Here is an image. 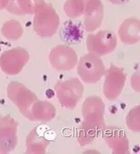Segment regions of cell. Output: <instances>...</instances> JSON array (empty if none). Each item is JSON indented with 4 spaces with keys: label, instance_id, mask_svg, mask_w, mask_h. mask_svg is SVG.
Returning a JSON list of instances; mask_svg holds the SVG:
<instances>
[{
    "label": "cell",
    "instance_id": "obj_1",
    "mask_svg": "<svg viewBox=\"0 0 140 154\" xmlns=\"http://www.w3.org/2000/svg\"><path fill=\"white\" fill-rule=\"evenodd\" d=\"M33 24L36 33L41 37H53L59 26V15L50 3L45 2L36 5Z\"/></svg>",
    "mask_w": 140,
    "mask_h": 154
},
{
    "label": "cell",
    "instance_id": "obj_2",
    "mask_svg": "<svg viewBox=\"0 0 140 154\" xmlns=\"http://www.w3.org/2000/svg\"><path fill=\"white\" fill-rule=\"evenodd\" d=\"M106 69L100 56L89 54L80 58L78 64V74L86 83H96L105 75Z\"/></svg>",
    "mask_w": 140,
    "mask_h": 154
},
{
    "label": "cell",
    "instance_id": "obj_3",
    "mask_svg": "<svg viewBox=\"0 0 140 154\" xmlns=\"http://www.w3.org/2000/svg\"><path fill=\"white\" fill-rule=\"evenodd\" d=\"M55 89L61 105L66 109H75L83 97V85L78 78L59 82Z\"/></svg>",
    "mask_w": 140,
    "mask_h": 154
},
{
    "label": "cell",
    "instance_id": "obj_4",
    "mask_svg": "<svg viewBox=\"0 0 140 154\" xmlns=\"http://www.w3.org/2000/svg\"><path fill=\"white\" fill-rule=\"evenodd\" d=\"M117 45V37L110 30H102L95 34H90L86 40L88 52L99 56L112 54L115 50Z\"/></svg>",
    "mask_w": 140,
    "mask_h": 154
},
{
    "label": "cell",
    "instance_id": "obj_5",
    "mask_svg": "<svg viewBox=\"0 0 140 154\" xmlns=\"http://www.w3.org/2000/svg\"><path fill=\"white\" fill-rule=\"evenodd\" d=\"M8 96L20 109V112L29 119L31 109L38 99L26 87L18 82H11L8 86Z\"/></svg>",
    "mask_w": 140,
    "mask_h": 154
},
{
    "label": "cell",
    "instance_id": "obj_6",
    "mask_svg": "<svg viewBox=\"0 0 140 154\" xmlns=\"http://www.w3.org/2000/svg\"><path fill=\"white\" fill-rule=\"evenodd\" d=\"M29 60L28 51L23 48H15L2 53L0 56V68L6 75H18Z\"/></svg>",
    "mask_w": 140,
    "mask_h": 154
},
{
    "label": "cell",
    "instance_id": "obj_7",
    "mask_svg": "<svg viewBox=\"0 0 140 154\" xmlns=\"http://www.w3.org/2000/svg\"><path fill=\"white\" fill-rule=\"evenodd\" d=\"M78 55L71 47L59 45L50 51L49 61L51 66L58 71H69L78 64Z\"/></svg>",
    "mask_w": 140,
    "mask_h": 154
},
{
    "label": "cell",
    "instance_id": "obj_8",
    "mask_svg": "<svg viewBox=\"0 0 140 154\" xmlns=\"http://www.w3.org/2000/svg\"><path fill=\"white\" fill-rule=\"evenodd\" d=\"M105 105L100 98L96 97L86 99L83 106V114L85 121L83 126L90 129H103Z\"/></svg>",
    "mask_w": 140,
    "mask_h": 154
},
{
    "label": "cell",
    "instance_id": "obj_9",
    "mask_svg": "<svg viewBox=\"0 0 140 154\" xmlns=\"http://www.w3.org/2000/svg\"><path fill=\"white\" fill-rule=\"evenodd\" d=\"M105 74L104 94L108 100H115L123 90L126 80V74L123 69L115 65H111Z\"/></svg>",
    "mask_w": 140,
    "mask_h": 154
},
{
    "label": "cell",
    "instance_id": "obj_10",
    "mask_svg": "<svg viewBox=\"0 0 140 154\" xmlns=\"http://www.w3.org/2000/svg\"><path fill=\"white\" fill-rule=\"evenodd\" d=\"M18 123L10 118H0V153H10L15 148L18 142L17 128Z\"/></svg>",
    "mask_w": 140,
    "mask_h": 154
},
{
    "label": "cell",
    "instance_id": "obj_11",
    "mask_svg": "<svg viewBox=\"0 0 140 154\" xmlns=\"http://www.w3.org/2000/svg\"><path fill=\"white\" fill-rule=\"evenodd\" d=\"M84 27L93 32L101 26L104 18V7L101 0H87L84 13Z\"/></svg>",
    "mask_w": 140,
    "mask_h": 154
},
{
    "label": "cell",
    "instance_id": "obj_12",
    "mask_svg": "<svg viewBox=\"0 0 140 154\" xmlns=\"http://www.w3.org/2000/svg\"><path fill=\"white\" fill-rule=\"evenodd\" d=\"M140 21L131 18L126 19L119 27L118 35L121 41L126 45H134L140 40Z\"/></svg>",
    "mask_w": 140,
    "mask_h": 154
},
{
    "label": "cell",
    "instance_id": "obj_13",
    "mask_svg": "<svg viewBox=\"0 0 140 154\" xmlns=\"http://www.w3.org/2000/svg\"><path fill=\"white\" fill-rule=\"evenodd\" d=\"M56 109L49 102L37 100L31 109L29 118L31 121H47L54 119Z\"/></svg>",
    "mask_w": 140,
    "mask_h": 154
},
{
    "label": "cell",
    "instance_id": "obj_14",
    "mask_svg": "<svg viewBox=\"0 0 140 154\" xmlns=\"http://www.w3.org/2000/svg\"><path fill=\"white\" fill-rule=\"evenodd\" d=\"M50 140L39 134L37 127L31 132L27 138L26 145L28 153H45Z\"/></svg>",
    "mask_w": 140,
    "mask_h": 154
},
{
    "label": "cell",
    "instance_id": "obj_15",
    "mask_svg": "<svg viewBox=\"0 0 140 154\" xmlns=\"http://www.w3.org/2000/svg\"><path fill=\"white\" fill-rule=\"evenodd\" d=\"M112 129V132L106 134V142L115 153H126L129 150V143L123 134H120L119 129Z\"/></svg>",
    "mask_w": 140,
    "mask_h": 154
},
{
    "label": "cell",
    "instance_id": "obj_16",
    "mask_svg": "<svg viewBox=\"0 0 140 154\" xmlns=\"http://www.w3.org/2000/svg\"><path fill=\"white\" fill-rule=\"evenodd\" d=\"M61 38L68 44H75L80 42L83 37V31L80 24L68 21L61 29Z\"/></svg>",
    "mask_w": 140,
    "mask_h": 154
},
{
    "label": "cell",
    "instance_id": "obj_17",
    "mask_svg": "<svg viewBox=\"0 0 140 154\" xmlns=\"http://www.w3.org/2000/svg\"><path fill=\"white\" fill-rule=\"evenodd\" d=\"M36 5L32 0H9L6 9L10 13L16 15L32 14Z\"/></svg>",
    "mask_w": 140,
    "mask_h": 154
},
{
    "label": "cell",
    "instance_id": "obj_18",
    "mask_svg": "<svg viewBox=\"0 0 140 154\" xmlns=\"http://www.w3.org/2000/svg\"><path fill=\"white\" fill-rule=\"evenodd\" d=\"M23 33V27L20 22L12 20L5 22L2 27V34L7 40L15 41L21 37Z\"/></svg>",
    "mask_w": 140,
    "mask_h": 154
},
{
    "label": "cell",
    "instance_id": "obj_19",
    "mask_svg": "<svg viewBox=\"0 0 140 154\" xmlns=\"http://www.w3.org/2000/svg\"><path fill=\"white\" fill-rule=\"evenodd\" d=\"M87 0H67L64 9L67 16L70 18H79L84 15Z\"/></svg>",
    "mask_w": 140,
    "mask_h": 154
},
{
    "label": "cell",
    "instance_id": "obj_20",
    "mask_svg": "<svg viewBox=\"0 0 140 154\" xmlns=\"http://www.w3.org/2000/svg\"><path fill=\"white\" fill-rule=\"evenodd\" d=\"M108 1L113 5H120L123 4H125V3L128 2H129L130 0H108Z\"/></svg>",
    "mask_w": 140,
    "mask_h": 154
},
{
    "label": "cell",
    "instance_id": "obj_21",
    "mask_svg": "<svg viewBox=\"0 0 140 154\" xmlns=\"http://www.w3.org/2000/svg\"><path fill=\"white\" fill-rule=\"evenodd\" d=\"M9 0H0V10H2L6 8Z\"/></svg>",
    "mask_w": 140,
    "mask_h": 154
},
{
    "label": "cell",
    "instance_id": "obj_22",
    "mask_svg": "<svg viewBox=\"0 0 140 154\" xmlns=\"http://www.w3.org/2000/svg\"><path fill=\"white\" fill-rule=\"evenodd\" d=\"M32 1L34 2H35L36 5H37V4H39V3L44 2V0H32Z\"/></svg>",
    "mask_w": 140,
    "mask_h": 154
}]
</instances>
